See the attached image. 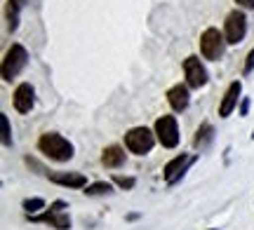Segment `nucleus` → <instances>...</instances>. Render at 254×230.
<instances>
[{
    "instance_id": "nucleus-17",
    "label": "nucleus",
    "mask_w": 254,
    "mask_h": 230,
    "mask_svg": "<svg viewBox=\"0 0 254 230\" xmlns=\"http://www.w3.org/2000/svg\"><path fill=\"white\" fill-rule=\"evenodd\" d=\"M82 193L87 195V197H101V195H111L113 193V184L109 181H97V184H90Z\"/></svg>"
},
{
    "instance_id": "nucleus-22",
    "label": "nucleus",
    "mask_w": 254,
    "mask_h": 230,
    "mask_svg": "<svg viewBox=\"0 0 254 230\" xmlns=\"http://www.w3.org/2000/svg\"><path fill=\"white\" fill-rule=\"evenodd\" d=\"M50 209H55V212H64V209H68V202H64V200H55V202L50 204Z\"/></svg>"
},
{
    "instance_id": "nucleus-5",
    "label": "nucleus",
    "mask_w": 254,
    "mask_h": 230,
    "mask_svg": "<svg viewBox=\"0 0 254 230\" xmlns=\"http://www.w3.org/2000/svg\"><path fill=\"white\" fill-rule=\"evenodd\" d=\"M153 132L158 137V143L163 148H177L179 146V125L174 115H160L155 120Z\"/></svg>"
},
{
    "instance_id": "nucleus-18",
    "label": "nucleus",
    "mask_w": 254,
    "mask_h": 230,
    "mask_svg": "<svg viewBox=\"0 0 254 230\" xmlns=\"http://www.w3.org/2000/svg\"><path fill=\"white\" fill-rule=\"evenodd\" d=\"M0 129H2V146L12 148V127H9V118L5 113H0Z\"/></svg>"
},
{
    "instance_id": "nucleus-12",
    "label": "nucleus",
    "mask_w": 254,
    "mask_h": 230,
    "mask_svg": "<svg viewBox=\"0 0 254 230\" xmlns=\"http://www.w3.org/2000/svg\"><path fill=\"white\" fill-rule=\"evenodd\" d=\"M47 179L64 188H87V176L80 172H47Z\"/></svg>"
},
{
    "instance_id": "nucleus-10",
    "label": "nucleus",
    "mask_w": 254,
    "mask_h": 230,
    "mask_svg": "<svg viewBox=\"0 0 254 230\" xmlns=\"http://www.w3.org/2000/svg\"><path fill=\"white\" fill-rule=\"evenodd\" d=\"M28 221L45 223V226H50L55 230H71V216L66 212H55V209H47L45 214H38V216L28 214Z\"/></svg>"
},
{
    "instance_id": "nucleus-9",
    "label": "nucleus",
    "mask_w": 254,
    "mask_h": 230,
    "mask_svg": "<svg viewBox=\"0 0 254 230\" xmlns=\"http://www.w3.org/2000/svg\"><path fill=\"white\" fill-rule=\"evenodd\" d=\"M12 103H14V111L17 113L33 111V103H36V90H33V85L31 83L17 85V90L12 94Z\"/></svg>"
},
{
    "instance_id": "nucleus-11",
    "label": "nucleus",
    "mask_w": 254,
    "mask_h": 230,
    "mask_svg": "<svg viewBox=\"0 0 254 230\" xmlns=\"http://www.w3.org/2000/svg\"><path fill=\"white\" fill-rule=\"evenodd\" d=\"M165 96H167V103H170V108H172L174 113H184L186 108H189V103H190L189 85H182V83L172 85V87L167 90Z\"/></svg>"
},
{
    "instance_id": "nucleus-19",
    "label": "nucleus",
    "mask_w": 254,
    "mask_h": 230,
    "mask_svg": "<svg viewBox=\"0 0 254 230\" xmlns=\"http://www.w3.org/2000/svg\"><path fill=\"white\" fill-rule=\"evenodd\" d=\"M21 207H24L26 214H36V212H40V209H45V200H43V197H26V200L21 202Z\"/></svg>"
},
{
    "instance_id": "nucleus-14",
    "label": "nucleus",
    "mask_w": 254,
    "mask_h": 230,
    "mask_svg": "<svg viewBox=\"0 0 254 230\" xmlns=\"http://www.w3.org/2000/svg\"><path fill=\"white\" fill-rule=\"evenodd\" d=\"M125 150L120 146H106L104 150H101V165L109 167V169H118V167L125 165Z\"/></svg>"
},
{
    "instance_id": "nucleus-23",
    "label": "nucleus",
    "mask_w": 254,
    "mask_h": 230,
    "mask_svg": "<svg viewBox=\"0 0 254 230\" xmlns=\"http://www.w3.org/2000/svg\"><path fill=\"white\" fill-rule=\"evenodd\" d=\"M247 113H250V99H247V96H243V101H240V115L245 118Z\"/></svg>"
},
{
    "instance_id": "nucleus-26",
    "label": "nucleus",
    "mask_w": 254,
    "mask_h": 230,
    "mask_svg": "<svg viewBox=\"0 0 254 230\" xmlns=\"http://www.w3.org/2000/svg\"><path fill=\"white\" fill-rule=\"evenodd\" d=\"M207 230H219V228H207Z\"/></svg>"
},
{
    "instance_id": "nucleus-25",
    "label": "nucleus",
    "mask_w": 254,
    "mask_h": 230,
    "mask_svg": "<svg viewBox=\"0 0 254 230\" xmlns=\"http://www.w3.org/2000/svg\"><path fill=\"white\" fill-rule=\"evenodd\" d=\"M139 216H141V214H127V221H136Z\"/></svg>"
},
{
    "instance_id": "nucleus-2",
    "label": "nucleus",
    "mask_w": 254,
    "mask_h": 230,
    "mask_svg": "<svg viewBox=\"0 0 254 230\" xmlns=\"http://www.w3.org/2000/svg\"><path fill=\"white\" fill-rule=\"evenodd\" d=\"M155 141L158 137L148 127H132L125 132V148L134 155H148L153 150Z\"/></svg>"
},
{
    "instance_id": "nucleus-6",
    "label": "nucleus",
    "mask_w": 254,
    "mask_h": 230,
    "mask_svg": "<svg viewBox=\"0 0 254 230\" xmlns=\"http://www.w3.org/2000/svg\"><path fill=\"white\" fill-rule=\"evenodd\" d=\"M224 36H226L228 45H240L247 36V17L243 9H233L228 12L226 21H224Z\"/></svg>"
},
{
    "instance_id": "nucleus-8",
    "label": "nucleus",
    "mask_w": 254,
    "mask_h": 230,
    "mask_svg": "<svg viewBox=\"0 0 254 230\" xmlns=\"http://www.w3.org/2000/svg\"><path fill=\"white\" fill-rule=\"evenodd\" d=\"M184 75H186V85L190 90H200L207 85V71L200 64L198 56H186L184 59Z\"/></svg>"
},
{
    "instance_id": "nucleus-27",
    "label": "nucleus",
    "mask_w": 254,
    "mask_h": 230,
    "mask_svg": "<svg viewBox=\"0 0 254 230\" xmlns=\"http://www.w3.org/2000/svg\"><path fill=\"white\" fill-rule=\"evenodd\" d=\"M252 138H254V129H252Z\"/></svg>"
},
{
    "instance_id": "nucleus-20",
    "label": "nucleus",
    "mask_w": 254,
    "mask_h": 230,
    "mask_svg": "<svg viewBox=\"0 0 254 230\" xmlns=\"http://www.w3.org/2000/svg\"><path fill=\"white\" fill-rule=\"evenodd\" d=\"M113 184L118 185V188H123V190H132L136 185V179L134 176H120V174H116L113 176Z\"/></svg>"
},
{
    "instance_id": "nucleus-13",
    "label": "nucleus",
    "mask_w": 254,
    "mask_h": 230,
    "mask_svg": "<svg viewBox=\"0 0 254 230\" xmlns=\"http://www.w3.org/2000/svg\"><path fill=\"white\" fill-rule=\"evenodd\" d=\"M240 92H243V83L240 80H233L228 85V90L221 96V103H219V118H228L233 108L238 106V99H240Z\"/></svg>"
},
{
    "instance_id": "nucleus-21",
    "label": "nucleus",
    "mask_w": 254,
    "mask_h": 230,
    "mask_svg": "<svg viewBox=\"0 0 254 230\" xmlns=\"http://www.w3.org/2000/svg\"><path fill=\"white\" fill-rule=\"evenodd\" d=\"M254 71V47L247 52V56H245V66H243V75H250Z\"/></svg>"
},
{
    "instance_id": "nucleus-4",
    "label": "nucleus",
    "mask_w": 254,
    "mask_h": 230,
    "mask_svg": "<svg viewBox=\"0 0 254 230\" xmlns=\"http://www.w3.org/2000/svg\"><path fill=\"white\" fill-rule=\"evenodd\" d=\"M26 64H28L26 47L19 45V43L9 45V49L5 52V56H2V80H5V83L14 80V78L26 68Z\"/></svg>"
},
{
    "instance_id": "nucleus-15",
    "label": "nucleus",
    "mask_w": 254,
    "mask_h": 230,
    "mask_svg": "<svg viewBox=\"0 0 254 230\" xmlns=\"http://www.w3.org/2000/svg\"><path fill=\"white\" fill-rule=\"evenodd\" d=\"M212 138H214V127H212L209 122H202V125L195 129L193 143H195V148H207L209 143H212Z\"/></svg>"
},
{
    "instance_id": "nucleus-24",
    "label": "nucleus",
    "mask_w": 254,
    "mask_h": 230,
    "mask_svg": "<svg viewBox=\"0 0 254 230\" xmlns=\"http://www.w3.org/2000/svg\"><path fill=\"white\" fill-rule=\"evenodd\" d=\"M240 7H245V9H254V0H236Z\"/></svg>"
},
{
    "instance_id": "nucleus-3",
    "label": "nucleus",
    "mask_w": 254,
    "mask_h": 230,
    "mask_svg": "<svg viewBox=\"0 0 254 230\" xmlns=\"http://www.w3.org/2000/svg\"><path fill=\"white\" fill-rule=\"evenodd\" d=\"M226 36L219 31V28L209 26L202 31V36H200V54L209 59V61H219L224 52H226Z\"/></svg>"
},
{
    "instance_id": "nucleus-1",
    "label": "nucleus",
    "mask_w": 254,
    "mask_h": 230,
    "mask_svg": "<svg viewBox=\"0 0 254 230\" xmlns=\"http://www.w3.org/2000/svg\"><path fill=\"white\" fill-rule=\"evenodd\" d=\"M38 150L55 162H68L73 157V143L57 132H45L38 138Z\"/></svg>"
},
{
    "instance_id": "nucleus-16",
    "label": "nucleus",
    "mask_w": 254,
    "mask_h": 230,
    "mask_svg": "<svg viewBox=\"0 0 254 230\" xmlns=\"http://www.w3.org/2000/svg\"><path fill=\"white\" fill-rule=\"evenodd\" d=\"M28 0H7V26L9 31H17L19 26V12L24 9Z\"/></svg>"
},
{
    "instance_id": "nucleus-7",
    "label": "nucleus",
    "mask_w": 254,
    "mask_h": 230,
    "mask_svg": "<svg viewBox=\"0 0 254 230\" xmlns=\"http://www.w3.org/2000/svg\"><path fill=\"white\" fill-rule=\"evenodd\" d=\"M195 160H198V155H189V153H179V155H174L163 169L165 181H167L170 185H174L184 174H186V169H189Z\"/></svg>"
}]
</instances>
